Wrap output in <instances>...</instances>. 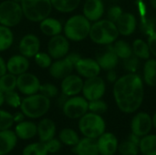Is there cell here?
<instances>
[{
  "mask_svg": "<svg viewBox=\"0 0 156 155\" xmlns=\"http://www.w3.org/2000/svg\"><path fill=\"white\" fill-rule=\"evenodd\" d=\"M113 97L118 109L126 114L136 112L144 99L143 79L136 73H128L113 85Z\"/></svg>",
  "mask_w": 156,
  "mask_h": 155,
  "instance_id": "6da1fadb",
  "label": "cell"
},
{
  "mask_svg": "<svg viewBox=\"0 0 156 155\" xmlns=\"http://www.w3.org/2000/svg\"><path fill=\"white\" fill-rule=\"evenodd\" d=\"M50 99L38 92L22 99L19 108L27 118L35 120L47 114L50 109Z\"/></svg>",
  "mask_w": 156,
  "mask_h": 155,
  "instance_id": "7a4b0ae2",
  "label": "cell"
},
{
  "mask_svg": "<svg viewBox=\"0 0 156 155\" xmlns=\"http://www.w3.org/2000/svg\"><path fill=\"white\" fill-rule=\"evenodd\" d=\"M116 24L109 19H100L94 22L90 30V38L98 45H111L119 37Z\"/></svg>",
  "mask_w": 156,
  "mask_h": 155,
  "instance_id": "3957f363",
  "label": "cell"
},
{
  "mask_svg": "<svg viewBox=\"0 0 156 155\" xmlns=\"http://www.w3.org/2000/svg\"><path fill=\"white\" fill-rule=\"evenodd\" d=\"M78 128L83 137L96 140L106 132V122L101 115L88 111L79 119Z\"/></svg>",
  "mask_w": 156,
  "mask_h": 155,
  "instance_id": "277c9868",
  "label": "cell"
},
{
  "mask_svg": "<svg viewBox=\"0 0 156 155\" xmlns=\"http://www.w3.org/2000/svg\"><path fill=\"white\" fill-rule=\"evenodd\" d=\"M90 26V21L83 15H74L66 21L63 30L69 40L78 42L89 37Z\"/></svg>",
  "mask_w": 156,
  "mask_h": 155,
  "instance_id": "5b68a950",
  "label": "cell"
},
{
  "mask_svg": "<svg viewBox=\"0 0 156 155\" xmlns=\"http://www.w3.org/2000/svg\"><path fill=\"white\" fill-rule=\"evenodd\" d=\"M23 15L32 22H40L49 16L52 11L50 0H21Z\"/></svg>",
  "mask_w": 156,
  "mask_h": 155,
  "instance_id": "8992f818",
  "label": "cell"
},
{
  "mask_svg": "<svg viewBox=\"0 0 156 155\" xmlns=\"http://www.w3.org/2000/svg\"><path fill=\"white\" fill-rule=\"evenodd\" d=\"M24 16L20 3L5 0L0 3V24L8 27L17 26Z\"/></svg>",
  "mask_w": 156,
  "mask_h": 155,
  "instance_id": "52a82bcc",
  "label": "cell"
},
{
  "mask_svg": "<svg viewBox=\"0 0 156 155\" xmlns=\"http://www.w3.org/2000/svg\"><path fill=\"white\" fill-rule=\"evenodd\" d=\"M63 114L70 120H79L89 111V101L83 96L69 97L61 107Z\"/></svg>",
  "mask_w": 156,
  "mask_h": 155,
  "instance_id": "ba28073f",
  "label": "cell"
},
{
  "mask_svg": "<svg viewBox=\"0 0 156 155\" xmlns=\"http://www.w3.org/2000/svg\"><path fill=\"white\" fill-rule=\"evenodd\" d=\"M106 91V84L102 78L96 76L86 79L82 87V95L88 100L101 99Z\"/></svg>",
  "mask_w": 156,
  "mask_h": 155,
  "instance_id": "9c48e42d",
  "label": "cell"
},
{
  "mask_svg": "<svg viewBox=\"0 0 156 155\" xmlns=\"http://www.w3.org/2000/svg\"><path fill=\"white\" fill-rule=\"evenodd\" d=\"M153 128L152 116L145 111L135 113L131 121V132L141 138L151 133Z\"/></svg>",
  "mask_w": 156,
  "mask_h": 155,
  "instance_id": "30bf717a",
  "label": "cell"
},
{
  "mask_svg": "<svg viewBox=\"0 0 156 155\" xmlns=\"http://www.w3.org/2000/svg\"><path fill=\"white\" fill-rule=\"evenodd\" d=\"M40 81L38 78L32 73L27 71L16 76V89L25 96L38 93Z\"/></svg>",
  "mask_w": 156,
  "mask_h": 155,
  "instance_id": "8fae6325",
  "label": "cell"
},
{
  "mask_svg": "<svg viewBox=\"0 0 156 155\" xmlns=\"http://www.w3.org/2000/svg\"><path fill=\"white\" fill-rule=\"evenodd\" d=\"M69 51V39L62 35L51 37L48 43V53L53 59H59L66 57Z\"/></svg>",
  "mask_w": 156,
  "mask_h": 155,
  "instance_id": "7c38bea8",
  "label": "cell"
},
{
  "mask_svg": "<svg viewBox=\"0 0 156 155\" xmlns=\"http://www.w3.org/2000/svg\"><path fill=\"white\" fill-rule=\"evenodd\" d=\"M100 155H115L118 153L119 140L117 136L110 132H103L96 139Z\"/></svg>",
  "mask_w": 156,
  "mask_h": 155,
  "instance_id": "4fadbf2b",
  "label": "cell"
},
{
  "mask_svg": "<svg viewBox=\"0 0 156 155\" xmlns=\"http://www.w3.org/2000/svg\"><path fill=\"white\" fill-rule=\"evenodd\" d=\"M18 49L21 55L27 58H34L40 49V40L34 34L25 35L18 45Z\"/></svg>",
  "mask_w": 156,
  "mask_h": 155,
  "instance_id": "5bb4252c",
  "label": "cell"
},
{
  "mask_svg": "<svg viewBox=\"0 0 156 155\" xmlns=\"http://www.w3.org/2000/svg\"><path fill=\"white\" fill-rule=\"evenodd\" d=\"M74 69L80 77L85 79L99 76L101 69L96 59L90 58H81L76 64Z\"/></svg>",
  "mask_w": 156,
  "mask_h": 155,
  "instance_id": "9a60e30c",
  "label": "cell"
},
{
  "mask_svg": "<svg viewBox=\"0 0 156 155\" xmlns=\"http://www.w3.org/2000/svg\"><path fill=\"white\" fill-rule=\"evenodd\" d=\"M96 61L103 70L109 71L114 69L117 67L119 63V58L115 53L112 44L107 45V47L102 51L97 54Z\"/></svg>",
  "mask_w": 156,
  "mask_h": 155,
  "instance_id": "2e32d148",
  "label": "cell"
},
{
  "mask_svg": "<svg viewBox=\"0 0 156 155\" xmlns=\"http://www.w3.org/2000/svg\"><path fill=\"white\" fill-rule=\"evenodd\" d=\"M83 83L84 81L80 75L71 73L62 79L60 85L61 92L68 97L79 95L82 91Z\"/></svg>",
  "mask_w": 156,
  "mask_h": 155,
  "instance_id": "e0dca14e",
  "label": "cell"
},
{
  "mask_svg": "<svg viewBox=\"0 0 156 155\" xmlns=\"http://www.w3.org/2000/svg\"><path fill=\"white\" fill-rule=\"evenodd\" d=\"M75 65L66 57L57 59L56 61L52 62L49 69V74L51 77L57 79H63L65 77L69 76L72 73Z\"/></svg>",
  "mask_w": 156,
  "mask_h": 155,
  "instance_id": "ac0fdd59",
  "label": "cell"
},
{
  "mask_svg": "<svg viewBox=\"0 0 156 155\" xmlns=\"http://www.w3.org/2000/svg\"><path fill=\"white\" fill-rule=\"evenodd\" d=\"M104 14L102 0H86L83 5V16L90 22H96Z\"/></svg>",
  "mask_w": 156,
  "mask_h": 155,
  "instance_id": "d6986e66",
  "label": "cell"
},
{
  "mask_svg": "<svg viewBox=\"0 0 156 155\" xmlns=\"http://www.w3.org/2000/svg\"><path fill=\"white\" fill-rule=\"evenodd\" d=\"M37 137L39 142L47 143L48 141L55 138L57 133V126L54 121L48 118H43L37 124Z\"/></svg>",
  "mask_w": 156,
  "mask_h": 155,
  "instance_id": "ffe728a7",
  "label": "cell"
},
{
  "mask_svg": "<svg viewBox=\"0 0 156 155\" xmlns=\"http://www.w3.org/2000/svg\"><path fill=\"white\" fill-rule=\"evenodd\" d=\"M30 62L27 58L23 55H14L6 62L7 72L15 76L25 73L29 69Z\"/></svg>",
  "mask_w": 156,
  "mask_h": 155,
  "instance_id": "44dd1931",
  "label": "cell"
},
{
  "mask_svg": "<svg viewBox=\"0 0 156 155\" xmlns=\"http://www.w3.org/2000/svg\"><path fill=\"white\" fill-rule=\"evenodd\" d=\"M119 34L122 36H130L134 33L137 26V20L132 13H122L120 18L115 23Z\"/></svg>",
  "mask_w": 156,
  "mask_h": 155,
  "instance_id": "7402d4cb",
  "label": "cell"
},
{
  "mask_svg": "<svg viewBox=\"0 0 156 155\" xmlns=\"http://www.w3.org/2000/svg\"><path fill=\"white\" fill-rule=\"evenodd\" d=\"M14 132L16 137L23 141H28L37 136V124L31 121H23L16 124Z\"/></svg>",
  "mask_w": 156,
  "mask_h": 155,
  "instance_id": "603a6c76",
  "label": "cell"
},
{
  "mask_svg": "<svg viewBox=\"0 0 156 155\" xmlns=\"http://www.w3.org/2000/svg\"><path fill=\"white\" fill-rule=\"evenodd\" d=\"M71 151L75 155H100L96 140L87 137L80 138Z\"/></svg>",
  "mask_w": 156,
  "mask_h": 155,
  "instance_id": "cb8c5ba5",
  "label": "cell"
},
{
  "mask_svg": "<svg viewBox=\"0 0 156 155\" xmlns=\"http://www.w3.org/2000/svg\"><path fill=\"white\" fill-rule=\"evenodd\" d=\"M18 138L11 129L0 131V155L9 154L16 146Z\"/></svg>",
  "mask_w": 156,
  "mask_h": 155,
  "instance_id": "d4e9b609",
  "label": "cell"
},
{
  "mask_svg": "<svg viewBox=\"0 0 156 155\" xmlns=\"http://www.w3.org/2000/svg\"><path fill=\"white\" fill-rule=\"evenodd\" d=\"M39 28L44 35L51 37L59 35L63 30V26L59 20L48 16L40 21Z\"/></svg>",
  "mask_w": 156,
  "mask_h": 155,
  "instance_id": "484cf974",
  "label": "cell"
},
{
  "mask_svg": "<svg viewBox=\"0 0 156 155\" xmlns=\"http://www.w3.org/2000/svg\"><path fill=\"white\" fill-rule=\"evenodd\" d=\"M139 149L142 155H156V134L149 133L142 137Z\"/></svg>",
  "mask_w": 156,
  "mask_h": 155,
  "instance_id": "4316f807",
  "label": "cell"
},
{
  "mask_svg": "<svg viewBox=\"0 0 156 155\" xmlns=\"http://www.w3.org/2000/svg\"><path fill=\"white\" fill-rule=\"evenodd\" d=\"M62 145H66L68 147H74L79 141L80 140V137L79 133L71 129V128H64L58 132V138Z\"/></svg>",
  "mask_w": 156,
  "mask_h": 155,
  "instance_id": "83f0119b",
  "label": "cell"
},
{
  "mask_svg": "<svg viewBox=\"0 0 156 155\" xmlns=\"http://www.w3.org/2000/svg\"><path fill=\"white\" fill-rule=\"evenodd\" d=\"M144 81L150 87L156 86V59H147L144 66Z\"/></svg>",
  "mask_w": 156,
  "mask_h": 155,
  "instance_id": "f1b7e54d",
  "label": "cell"
},
{
  "mask_svg": "<svg viewBox=\"0 0 156 155\" xmlns=\"http://www.w3.org/2000/svg\"><path fill=\"white\" fill-rule=\"evenodd\" d=\"M52 7L61 13H70L78 8L80 0H50Z\"/></svg>",
  "mask_w": 156,
  "mask_h": 155,
  "instance_id": "f546056e",
  "label": "cell"
},
{
  "mask_svg": "<svg viewBox=\"0 0 156 155\" xmlns=\"http://www.w3.org/2000/svg\"><path fill=\"white\" fill-rule=\"evenodd\" d=\"M133 53L140 59L147 60L150 58V48L147 42L144 41L141 38L135 39L133 43Z\"/></svg>",
  "mask_w": 156,
  "mask_h": 155,
  "instance_id": "4dcf8cb0",
  "label": "cell"
},
{
  "mask_svg": "<svg viewBox=\"0 0 156 155\" xmlns=\"http://www.w3.org/2000/svg\"><path fill=\"white\" fill-rule=\"evenodd\" d=\"M14 42V33L10 27L0 24V52L8 49Z\"/></svg>",
  "mask_w": 156,
  "mask_h": 155,
  "instance_id": "1f68e13d",
  "label": "cell"
},
{
  "mask_svg": "<svg viewBox=\"0 0 156 155\" xmlns=\"http://www.w3.org/2000/svg\"><path fill=\"white\" fill-rule=\"evenodd\" d=\"M118 153L120 155H139L140 149L139 143L127 138L119 143Z\"/></svg>",
  "mask_w": 156,
  "mask_h": 155,
  "instance_id": "d6a6232c",
  "label": "cell"
},
{
  "mask_svg": "<svg viewBox=\"0 0 156 155\" xmlns=\"http://www.w3.org/2000/svg\"><path fill=\"white\" fill-rule=\"evenodd\" d=\"M112 47L119 58L125 59L133 55L132 46L125 40H118L114 43V45H112Z\"/></svg>",
  "mask_w": 156,
  "mask_h": 155,
  "instance_id": "836d02e7",
  "label": "cell"
},
{
  "mask_svg": "<svg viewBox=\"0 0 156 155\" xmlns=\"http://www.w3.org/2000/svg\"><path fill=\"white\" fill-rule=\"evenodd\" d=\"M45 143L37 142L26 145L22 151V155H48Z\"/></svg>",
  "mask_w": 156,
  "mask_h": 155,
  "instance_id": "e575fe53",
  "label": "cell"
},
{
  "mask_svg": "<svg viewBox=\"0 0 156 155\" xmlns=\"http://www.w3.org/2000/svg\"><path fill=\"white\" fill-rule=\"evenodd\" d=\"M16 89V76L5 73L0 77V91L5 93Z\"/></svg>",
  "mask_w": 156,
  "mask_h": 155,
  "instance_id": "d590c367",
  "label": "cell"
},
{
  "mask_svg": "<svg viewBox=\"0 0 156 155\" xmlns=\"http://www.w3.org/2000/svg\"><path fill=\"white\" fill-rule=\"evenodd\" d=\"M108 111V104L101 99L89 101V111L102 115Z\"/></svg>",
  "mask_w": 156,
  "mask_h": 155,
  "instance_id": "8d00e7d4",
  "label": "cell"
},
{
  "mask_svg": "<svg viewBox=\"0 0 156 155\" xmlns=\"http://www.w3.org/2000/svg\"><path fill=\"white\" fill-rule=\"evenodd\" d=\"M15 124L13 114L0 109V131L9 130Z\"/></svg>",
  "mask_w": 156,
  "mask_h": 155,
  "instance_id": "74e56055",
  "label": "cell"
},
{
  "mask_svg": "<svg viewBox=\"0 0 156 155\" xmlns=\"http://www.w3.org/2000/svg\"><path fill=\"white\" fill-rule=\"evenodd\" d=\"M22 99L16 90H11L5 93V103L11 108H19L21 105Z\"/></svg>",
  "mask_w": 156,
  "mask_h": 155,
  "instance_id": "f35d334b",
  "label": "cell"
},
{
  "mask_svg": "<svg viewBox=\"0 0 156 155\" xmlns=\"http://www.w3.org/2000/svg\"><path fill=\"white\" fill-rule=\"evenodd\" d=\"M123 68L128 73H136L140 67V58L132 55L130 58L123 59Z\"/></svg>",
  "mask_w": 156,
  "mask_h": 155,
  "instance_id": "ab89813d",
  "label": "cell"
},
{
  "mask_svg": "<svg viewBox=\"0 0 156 155\" xmlns=\"http://www.w3.org/2000/svg\"><path fill=\"white\" fill-rule=\"evenodd\" d=\"M34 58L36 64L41 69H48L52 64V59H53L50 57V55L46 52H38L34 57Z\"/></svg>",
  "mask_w": 156,
  "mask_h": 155,
  "instance_id": "60d3db41",
  "label": "cell"
},
{
  "mask_svg": "<svg viewBox=\"0 0 156 155\" xmlns=\"http://www.w3.org/2000/svg\"><path fill=\"white\" fill-rule=\"evenodd\" d=\"M38 92L43 94L44 96L48 97V99H52V98L58 97V89L54 84L44 83V84H40L39 91Z\"/></svg>",
  "mask_w": 156,
  "mask_h": 155,
  "instance_id": "b9f144b4",
  "label": "cell"
},
{
  "mask_svg": "<svg viewBox=\"0 0 156 155\" xmlns=\"http://www.w3.org/2000/svg\"><path fill=\"white\" fill-rule=\"evenodd\" d=\"M156 24L155 21L154 19L151 18H142L141 20V24H140V28L142 30V32H144L145 35L149 36L151 35L153 32L155 31Z\"/></svg>",
  "mask_w": 156,
  "mask_h": 155,
  "instance_id": "7bdbcfd3",
  "label": "cell"
},
{
  "mask_svg": "<svg viewBox=\"0 0 156 155\" xmlns=\"http://www.w3.org/2000/svg\"><path fill=\"white\" fill-rule=\"evenodd\" d=\"M122 13H123V11L121 6L112 5L107 11V17H108L107 19H109L110 21H112L113 23H116L117 20L120 18V16L122 15Z\"/></svg>",
  "mask_w": 156,
  "mask_h": 155,
  "instance_id": "ee69618b",
  "label": "cell"
},
{
  "mask_svg": "<svg viewBox=\"0 0 156 155\" xmlns=\"http://www.w3.org/2000/svg\"><path fill=\"white\" fill-rule=\"evenodd\" d=\"M45 144H46V147H47L49 154L57 153L58 152H59V150L61 149V146H62V143L57 138H53V139L48 141L47 143H45Z\"/></svg>",
  "mask_w": 156,
  "mask_h": 155,
  "instance_id": "f6af8a7d",
  "label": "cell"
},
{
  "mask_svg": "<svg viewBox=\"0 0 156 155\" xmlns=\"http://www.w3.org/2000/svg\"><path fill=\"white\" fill-rule=\"evenodd\" d=\"M147 44L150 48V52L156 57V31L149 35Z\"/></svg>",
  "mask_w": 156,
  "mask_h": 155,
  "instance_id": "bcb514c9",
  "label": "cell"
},
{
  "mask_svg": "<svg viewBox=\"0 0 156 155\" xmlns=\"http://www.w3.org/2000/svg\"><path fill=\"white\" fill-rule=\"evenodd\" d=\"M117 79H118V78H117V73L114 71V69L109 70V71H108V74H107V80H108L110 83H114Z\"/></svg>",
  "mask_w": 156,
  "mask_h": 155,
  "instance_id": "7dc6e473",
  "label": "cell"
},
{
  "mask_svg": "<svg viewBox=\"0 0 156 155\" xmlns=\"http://www.w3.org/2000/svg\"><path fill=\"white\" fill-rule=\"evenodd\" d=\"M25 115H24V113L20 111H17V112H16L15 114H13V119H14V122L16 124V123H18V122H23V121H25Z\"/></svg>",
  "mask_w": 156,
  "mask_h": 155,
  "instance_id": "c3c4849f",
  "label": "cell"
},
{
  "mask_svg": "<svg viewBox=\"0 0 156 155\" xmlns=\"http://www.w3.org/2000/svg\"><path fill=\"white\" fill-rule=\"evenodd\" d=\"M7 73V69H6V62L5 59L0 56V77Z\"/></svg>",
  "mask_w": 156,
  "mask_h": 155,
  "instance_id": "681fc988",
  "label": "cell"
},
{
  "mask_svg": "<svg viewBox=\"0 0 156 155\" xmlns=\"http://www.w3.org/2000/svg\"><path fill=\"white\" fill-rule=\"evenodd\" d=\"M5 103V93L0 91V107Z\"/></svg>",
  "mask_w": 156,
  "mask_h": 155,
  "instance_id": "f907efd6",
  "label": "cell"
},
{
  "mask_svg": "<svg viewBox=\"0 0 156 155\" xmlns=\"http://www.w3.org/2000/svg\"><path fill=\"white\" fill-rule=\"evenodd\" d=\"M152 119H153V124H154V128L156 129V111L154 112V114L152 116Z\"/></svg>",
  "mask_w": 156,
  "mask_h": 155,
  "instance_id": "816d5d0a",
  "label": "cell"
},
{
  "mask_svg": "<svg viewBox=\"0 0 156 155\" xmlns=\"http://www.w3.org/2000/svg\"><path fill=\"white\" fill-rule=\"evenodd\" d=\"M150 3H151V5L156 9V0H150Z\"/></svg>",
  "mask_w": 156,
  "mask_h": 155,
  "instance_id": "f5cc1de1",
  "label": "cell"
},
{
  "mask_svg": "<svg viewBox=\"0 0 156 155\" xmlns=\"http://www.w3.org/2000/svg\"><path fill=\"white\" fill-rule=\"evenodd\" d=\"M14 1H16V2H17V3H20L21 0H14Z\"/></svg>",
  "mask_w": 156,
  "mask_h": 155,
  "instance_id": "db71d44e",
  "label": "cell"
},
{
  "mask_svg": "<svg viewBox=\"0 0 156 155\" xmlns=\"http://www.w3.org/2000/svg\"><path fill=\"white\" fill-rule=\"evenodd\" d=\"M48 155H58V154H56V153H55V154H48Z\"/></svg>",
  "mask_w": 156,
  "mask_h": 155,
  "instance_id": "11a10c76",
  "label": "cell"
}]
</instances>
